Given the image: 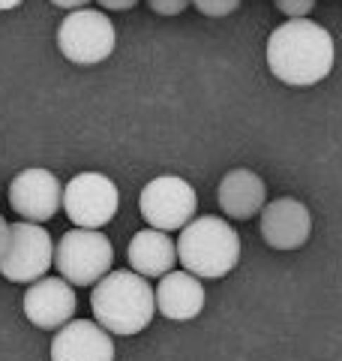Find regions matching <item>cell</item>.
I'll list each match as a JSON object with an SVG mask.
<instances>
[{"label": "cell", "instance_id": "7c38bea8", "mask_svg": "<svg viewBox=\"0 0 342 361\" xmlns=\"http://www.w3.org/2000/svg\"><path fill=\"white\" fill-rule=\"evenodd\" d=\"M51 361H114L111 334L90 319L63 322L51 341Z\"/></svg>", "mask_w": 342, "mask_h": 361}, {"label": "cell", "instance_id": "52a82bcc", "mask_svg": "<svg viewBox=\"0 0 342 361\" xmlns=\"http://www.w3.org/2000/svg\"><path fill=\"white\" fill-rule=\"evenodd\" d=\"M139 208H141V217L151 223V229L175 232V229H184L192 220V214L198 208V196L189 180L177 175H159L144 184L139 196Z\"/></svg>", "mask_w": 342, "mask_h": 361}, {"label": "cell", "instance_id": "7a4b0ae2", "mask_svg": "<svg viewBox=\"0 0 342 361\" xmlns=\"http://www.w3.org/2000/svg\"><path fill=\"white\" fill-rule=\"evenodd\" d=\"M90 307H94L96 322L108 334L132 337L151 325L156 301L147 277L135 274V271H108L94 283Z\"/></svg>", "mask_w": 342, "mask_h": 361}, {"label": "cell", "instance_id": "6da1fadb", "mask_svg": "<svg viewBox=\"0 0 342 361\" xmlns=\"http://www.w3.org/2000/svg\"><path fill=\"white\" fill-rule=\"evenodd\" d=\"M334 37L310 18H289L267 39V66L291 87H312L334 70Z\"/></svg>", "mask_w": 342, "mask_h": 361}, {"label": "cell", "instance_id": "ac0fdd59", "mask_svg": "<svg viewBox=\"0 0 342 361\" xmlns=\"http://www.w3.org/2000/svg\"><path fill=\"white\" fill-rule=\"evenodd\" d=\"M147 6H151L156 16H180L189 6V0H147Z\"/></svg>", "mask_w": 342, "mask_h": 361}, {"label": "cell", "instance_id": "8992f818", "mask_svg": "<svg viewBox=\"0 0 342 361\" xmlns=\"http://www.w3.org/2000/svg\"><path fill=\"white\" fill-rule=\"evenodd\" d=\"M51 265L54 244L49 229L30 220L9 223V244L6 253L0 256V277H6L9 283H33L49 274Z\"/></svg>", "mask_w": 342, "mask_h": 361}, {"label": "cell", "instance_id": "ffe728a7", "mask_svg": "<svg viewBox=\"0 0 342 361\" xmlns=\"http://www.w3.org/2000/svg\"><path fill=\"white\" fill-rule=\"evenodd\" d=\"M6 244H9V223L4 220V214H0V256L6 253Z\"/></svg>", "mask_w": 342, "mask_h": 361}, {"label": "cell", "instance_id": "e0dca14e", "mask_svg": "<svg viewBox=\"0 0 342 361\" xmlns=\"http://www.w3.org/2000/svg\"><path fill=\"white\" fill-rule=\"evenodd\" d=\"M273 4L289 18H306L315 9V0H273Z\"/></svg>", "mask_w": 342, "mask_h": 361}, {"label": "cell", "instance_id": "ba28073f", "mask_svg": "<svg viewBox=\"0 0 342 361\" xmlns=\"http://www.w3.org/2000/svg\"><path fill=\"white\" fill-rule=\"evenodd\" d=\"M120 205V193L114 180L99 172H82L63 187V211L78 229L106 226Z\"/></svg>", "mask_w": 342, "mask_h": 361}, {"label": "cell", "instance_id": "8fae6325", "mask_svg": "<svg viewBox=\"0 0 342 361\" xmlns=\"http://www.w3.org/2000/svg\"><path fill=\"white\" fill-rule=\"evenodd\" d=\"M72 313L75 292L72 283H66L63 277H39L25 292V316L30 319V325H37L42 331L61 329L63 322L72 319Z\"/></svg>", "mask_w": 342, "mask_h": 361}, {"label": "cell", "instance_id": "5bb4252c", "mask_svg": "<svg viewBox=\"0 0 342 361\" xmlns=\"http://www.w3.org/2000/svg\"><path fill=\"white\" fill-rule=\"evenodd\" d=\"M216 202L225 217L232 220H249L265 208L267 187L253 169H232L216 187Z\"/></svg>", "mask_w": 342, "mask_h": 361}, {"label": "cell", "instance_id": "4fadbf2b", "mask_svg": "<svg viewBox=\"0 0 342 361\" xmlns=\"http://www.w3.org/2000/svg\"><path fill=\"white\" fill-rule=\"evenodd\" d=\"M153 301L165 319L186 322L196 319L204 310V286L189 271H168V274L159 277V286L153 289Z\"/></svg>", "mask_w": 342, "mask_h": 361}, {"label": "cell", "instance_id": "3957f363", "mask_svg": "<svg viewBox=\"0 0 342 361\" xmlns=\"http://www.w3.org/2000/svg\"><path fill=\"white\" fill-rule=\"evenodd\" d=\"M177 259L184 268L196 277L220 280L232 274L234 265L241 262V238L237 232L220 217H198L189 220L180 229L177 238Z\"/></svg>", "mask_w": 342, "mask_h": 361}, {"label": "cell", "instance_id": "9c48e42d", "mask_svg": "<svg viewBox=\"0 0 342 361\" xmlns=\"http://www.w3.org/2000/svg\"><path fill=\"white\" fill-rule=\"evenodd\" d=\"M9 205L21 220L45 223L63 205V187L49 169H25L9 184Z\"/></svg>", "mask_w": 342, "mask_h": 361}, {"label": "cell", "instance_id": "30bf717a", "mask_svg": "<svg viewBox=\"0 0 342 361\" xmlns=\"http://www.w3.org/2000/svg\"><path fill=\"white\" fill-rule=\"evenodd\" d=\"M261 214V238H265L267 247L273 250H298L310 241L312 235V214L306 211L303 202L298 199H273L265 202Z\"/></svg>", "mask_w": 342, "mask_h": 361}, {"label": "cell", "instance_id": "9a60e30c", "mask_svg": "<svg viewBox=\"0 0 342 361\" xmlns=\"http://www.w3.org/2000/svg\"><path fill=\"white\" fill-rule=\"evenodd\" d=\"M129 265L141 277H163L177 262V247L168 238V232L141 229L129 241Z\"/></svg>", "mask_w": 342, "mask_h": 361}, {"label": "cell", "instance_id": "277c9868", "mask_svg": "<svg viewBox=\"0 0 342 361\" xmlns=\"http://www.w3.org/2000/svg\"><path fill=\"white\" fill-rule=\"evenodd\" d=\"M114 262L111 241L99 229H72L54 247V268L72 286H94Z\"/></svg>", "mask_w": 342, "mask_h": 361}, {"label": "cell", "instance_id": "5b68a950", "mask_svg": "<svg viewBox=\"0 0 342 361\" xmlns=\"http://www.w3.org/2000/svg\"><path fill=\"white\" fill-rule=\"evenodd\" d=\"M114 25L106 13L96 9H72L70 16L61 21L57 30V49L66 61H72L78 66H94L102 63L114 51Z\"/></svg>", "mask_w": 342, "mask_h": 361}, {"label": "cell", "instance_id": "44dd1931", "mask_svg": "<svg viewBox=\"0 0 342 361\" xmlns=\"http://www.w3.org/2000/svg\"><path fill=\"white\" fill-rule=\"evenodd\" d=\"M54 6H61V9H82V6H87L90 0H51Z\"/></svg>", "mask_w": 342, "mask_h": 361}, {"label": "cell", "instance_id": "d6986e66", "mask_svg": "<svg viewBox=\"0 0 342 361\" xmlns=\"http://www.w3.org/2000/svg\"><path fill=\"white\" fill-rule=\"evenodd\" d=\"M102 9H111V13H123V9H132L139 0H96Z\"/></svg>", "mask_w": 342, "mask_h": 361}, {"label": "cell", "instance_id": "2e32d148", "mask_svg": "<svg viewBox=\"0 0 342 361\" xmlns=\"http://www.w3.org/2000/svg\"><path fill=\"white\" fill-rule=\"evenodd\" d=\"M189 4L208 18H225V16H232L243 0H189Z\"/></svg>", "mask_w": 342, "mask_h": 361}, {"label": "cell", "instance_id": "7402d4cb", "mask_svg": "<svg viewBox=\"0 0 342 361\" xmlns=\"http://www.w3.org/2000/svg\"><path fill=\"white\" fill-rule=\"evenodd\" d=\"M21 0H0V13H6V9H15Z\"/></svg>", "mask_w": 342, "mask_h": 361}]
</instances>
